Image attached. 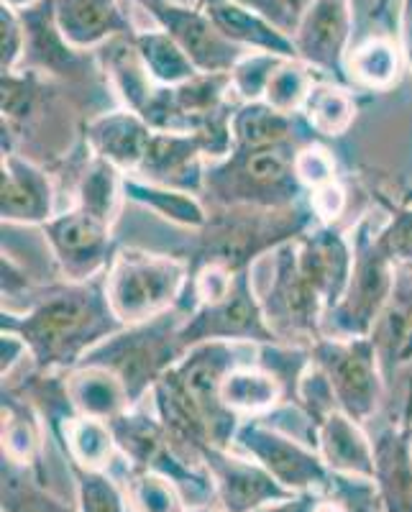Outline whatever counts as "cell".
Listing matches in <instances>:
<instances>
[{
  "label": "cell",
  "mask_w": 412,
  "mask_h": 512,
  "mask_svg": "<svg viewBox=\"0 0 412 512\" xmlns=\"http://www.w3.org/2000/svg\"><path fill=\"white\" fill-rule=\"evenodd\" d=\"M105 292V274L88 282L54 285L26 313L3 308L0 331L18 333L44 374L72 372L98 344L123 331Z\"/></svg>",
  "instance_id": "obj_1"
},
{
  "label": "cell",
  "mask_w": 412,
  "mask_h": 512,
  "mask_svg": "<svg viewBox=\"0 0 412 512\" xmlns=\"http://www.w3.org/2000/svg\"><path fill=\"white\" fill-rule=\"evenodd\" d=\"M313 210L300 205L292 208H254V205H228L213 213L200 228V241L192 249L190 269L203 264H221L231 272L251 269V262L264 251H277L282 244L300 239L313 223Z\"/></svg>",
  "instance_id": "obj_2"
},
{
  "label": "cell",
  "mask_w": 412,
  "mask_h": 512,
  "mask_svg": "<svg viewBox=\"0 0 412 512\" xmlns=\"http://www.w3.org/2000/svg\"><path fill=\"white\" fill-rule=\"evenodd\" d=\"M187 282V259L149 254L141 249L116 251L105 272L108 303L123 326H139L175 310L185 297Z\"/></svg>",
  "instance_id": "obj_3"
},
{
  "label": "cell",
  "mask_w": 412,
  "mask_h": 512,
  "mask_svg": "<svg viewBox=\"0 0 412 512\" xmlns=\"http://www.w3.org/2000/svg\"><path fill=\"white\" fill-rule=\"evenodd\" d=\"M295 154V141L251 152L233 149L226 162L205 172L203 187L221 208H292L305 190L295 175Z\"/></svg>",
  "instance_id": "obj_4"
},
{
  "label": "cell",
  "mask_w": 412,
  "mask_h": 512,
  "mask_svg": "<svg viewBox=\"0 0 412 512\" xmlns=\"http://www.w3.org/2000/svg\"><path fill=\"white\" fill-rule=\"evenodd\" d=\"M182 320L185 315L169 310L139 326H126L95 346L82 364H100L116 372L126 384L131 400L139 402L141 395L185 356L187 349L180 341Z\"/></svg>",
  "instance_id": "obj_5"
},
{
  "label": "cell",
  "mask_w": 412,
  "mask_h": 512,
  "mask_svg": "<svg viewBox=\"0 0 412 512\" xmlns=\"http://www.w3.org/2000/svg\"><path fill=\"white\" fill-rule=\"evenodd\" d=\"M397 264L379 249L369 218H361L354 231V269L341 305L325 315V336H372L379 315L395 287Z\"/></svg>",
  "instance_id": "obj_6"
},
{
  "label": "cell",
  "mask_w": 412,
  "mask_h": 512,
  "mask_svg": "<svg viewBox=\"0 0 412 512\" xmlns=\"http://www.w3.org/2000/svg\"><path fill=\"white\" fill-rule=\"evenodd\" d=\"M310 354L331 382L343 413L359 423H366L377 413L387 379L382 374L372 338L323 336L310 346Z\"/></svg>",
  "instance_id": "obj_7"
},
{
  "label": "cell",
  "mask_w": 412,
  "mask_h": 512,
  "mask_svg": "<svg viewBox=\"0 0 412 512\" xmlns=\"http://www.w3.org/2000/svg\"><path fill=\"white\" fill-rule=\"evenodd\" d=\"M180 341L185 349L203 341H228V344H282L269 326L262 300L254 295L251 272H236L233 285L218 303L198 305L185 315L180 326Z\"/></svg>",
  "instance_id": "obj_8"
},
{
  "label": "cell",
  "mask_w": 412,
  "mask_h": 512,
  "mask_svg": "<svg viewBox=\"0 0 412 512\" xmlns=\"http://www.w3.org/2000/svg\"><path fill=\"white\" fill-rule=\"evenodd\" d=\"M236 367H241V361L236 359V344L203 341V344L190 346L185 356L167 372L205 418L213 446L226 448L241 425V418L226 408L221 397L223 382L228 372Z\"/></svg>",
  "instance_id": "obj_9"
},
{
  "label": "cell",
  "mask_w": 412,
  "mask_h": 512,
  "mask_svg": "<svg viewBox=\"0 0 412 512\" xmlns=\"http://www.w3.org/2000/svg\"><path fill=\"white\" fill-rule=\"evenodd\" d=\"M262 305L282 344L292 346V341L302 338L313 346L323 338L325 305L297 264L295 241L274 251V280Z\"/></svg>",
  "instance_id": "obj_10"
},
{
  "label": "cell",
  "mask_w": 412,
  "mask_h": 512,
  "mask_svg": "<svg viewBox=\"0 0 412 512\" xmlns=\"http://www.w3.org/2000/svg\"><path fill=\"white\" fill-rule=\"evenodd\" d=\"M233 441L295 495H308L333 484L331 469L325 466L318 451L302 446L300 441L259 418L241 420Z\"/></svg>",
  "instance_id": "obj_11"
},
{
  "label": "cell",
  "mask_w": 412,
  "mask_h": 512,
  "mask_svg": "<svg viewBox=\"0 0 412 512\" xmlns=\"http://www.w3.org/2000/svg\"><path fill=\"white\" fill-rule=\"evenodd\" d=\"M47 244L67 282H88L103 277L113 262L111 226L85 210L72 208L41 226Z\"/></svg>",
  "instance_id": "obj_12"
},
{
  "label": "cell",
  "mask_w": 412,
  "mask_h": 512,
  "mask_svg": "<svg viewBox=\"0 0 412 512\" xmlns=\"http://www.w3.org/2000/svg\"><path fill=\"white\" fill-rule=\"evenodd\" d=\"M154 24L167 31L205 75H228L246 49L221 34L198 3H141Z\"/></svg>",
  "instance_id": "obj_13"
},
{
  "label": "cell",
  "mask_w": 412,
  "mask_h": 512,
  "mask_svg": "<svg viewBox=\"0 0 412 512\" xmlns=\"http://www.w3.org/2000/svg\"><path fill=\"white\" fill-rule=\"evenodd\" d=\"M351 31V0H315L292 34L297 59L313 67L318 75H331L341 85H349L346 57L351 52Z\"/></svg>",
  "instance_id": "obj_14"
},
{
  "label": "cell",
  "mask_w": 412,
  "mask_h": 512,
  "mask_svg": "<svg viewBox=\"0 0 412 512\" xmlns=\"http://www.w3.org/2000/svg\"><path fill=\"white\" fill-rule=\"evenodd\" d=\"M205 469L215 484V495L226 512H256L267 505L295 500V492L277 482L254 459L228 454L223 446H205L200 451Z\"/></svg>",
  "instance_id": "obj_15"
},
{
  "label": "cell",
  "mask_w": 412,
  "mask_h": 512,
  "mask_svg": "<svg viewBox=\"0 0 412 512\" xmlns=\"http://www.w3.org/2000/svg\"><path fill=\"white\" fill-rule=\"evenodd\" d=\"M295 256L302 274L323 300L325 315L333 313L349 290L354 241L346 239L336 226L318 223L313 231H305L295 239Z\"/></svg>",
  "instance_id": "obj_16"
},
{
  "label": "cell",
  "mask_w": 412,
  "mask_h": 512,
  "mask_svg": "<svg viewBox=\"0 0 412 512\" xmlns=\"http://www.w3.org/2000/svg\"><path fill=\"white\" fill-rule=\"evenodd\" d=\"M3 185H0V213L3 223L44 226L54 218L52 177L31 159L16 152H3L0 162Z\"/></svg>",
  "instance_id": "obj_17"
},
{
  "label": "cell",
  "mask_w": 412,
  "mask_h": 512,
  "mask_svg": "<svg viewBox=\"0 0 412 512\" xmlns=\"http://www.w3.org/2000/svg\"><path fill=\"white\" fill-rule=\"evenodd\" d=\"M21 18L26 26V54L18 70H31L39 75L75 77L88 72V57L64 39L54 18L52 0H41L36 6L24 8Z\"/></svg>",
  "instance_id": "obj_18"
},
{
  "label": "cell",
  "mask_w": 412,
  "mask_h": 512,
  "mask_svg": "<svg viewBox=\"0 0 412 512\" xmlns=\"http://www.w3.org/2000/svg\"><path fill=\"white\" fill-rule=\"evenodd\" d=\"M208 157L203 139L198 134H164L154 131L141 162L139 172L134 177H141L146 182L157 185L177 187V190L198 192L205 185L203 159Z\"/></svg>",
  "instance_id": "obj_19"
},
{
  "label": "cell",
  "mask_w": 412,
  "mask_h": 512,
  "mask_svg": "<svg viewBox=\"0 0 412 512\" xmlns=\"http://www.w3.org/2000/svg\"><path fill=\"white\" fill-rule=\"evenodd\" d=\"M54 18L62 36L80 52L105 47L108 41L128 36L134 39V29L121 0H52Z\"/></svg>",
  "instance_id": "obj_20"
},
{
  "label": "cell",
  "mask_w": 412,
  "mask_h": 512,
  "mask_svg": "<svg viewBox=\"0 0 412 512\" xmlns=\"http://www.w3.org/2000/svg\"><path fill=\"white\" fill-rule=\"evenodd\" d=\"M315 438L320 459L331 469L333 477L374 482V441L361 431L359 420L336 408L315 425Z\"/></svg>",
  "instance_id": "obj_21"
},
{
  "label": "cell",
  "mask_w": 412,
  "mask_h": 512,
  "mask_svg": "<svg viewBox=\"0 0 412 512\" xmlns=\"http://www.w3.org/2000/svg\"><path fill=\"white\" fill-rule=\"evenodd\" d=\"M384 379H392L412 364V267L397 264L392 295L379 315L372 336Z\"/></svg>",
  "instance_id": "obj_22"
},
{
  "label": "cell",
  "mask_w": 412,
  "mask_h": 512,
  "mask_svg": "<svg viewBox=\"0 0 412 512\" xmlns=\"http://www.w3.org/2000/svg\"><path fill=\"white\" fill-rule=\"evenodd\" d=\"M88 146L123 175H136L149 152L154 128L134 111H111L88 123Z\"/></svg>",
  "instance_id": "obj_23"
},
{
  "label": "cell",
  "mask_w": 412,
  "mask_h": 512,
  "mask_svg": "<svg viewBox=\"0 0 412 512\" xmlns=\"http://www.w3.org/2000/svg\"><path fill=\"white\" fill-rule=\"evenodd\" d=\"M198 6L213 18L226 39L246 52H267L285 59H297V47L292 36L279 31L272 21L249 11L236 0H198Z\"/></svg>",
  "instance_id": "obj_24"
},
{
  "label": "cell",
  "mask_w": 412,
  "mask_h": 512,
  "mask_svg": "<svg viewBox=\"0 0 412 512\" xmlns=\"http://www.w3.org/2000/svg\"><path fill=\"white\" fill-rule=\"evenodd\" d=\"M377 461L379 500L384 512H412V456L407 448V418L400 425H389L374 441Z\"/></svg>",
  "instance_id": "obj_25"
},
{
  "label": "cell",
  "mask_w": 412,
  "mask_h": 512,
  "mask_svg": "<svg viewBox=\"0 0 412 512\" xmlns=\"http://www.w3.org/2000/svg\"><path fill=\"white\" fill-rule=\"evenodd\" d=\"M64 392H67L70 408L90 418L113 420L134 408V400L128 395L123 379L100 364H80L72 369L64 382Z\"/></svg>",
  "instance_id": "obj_26"
},
{
  "label": "cell",
  "mask_w": 412,
  "mask_h": 512,
  "mask_svg": "<svg viewBox=\"0 0 412 512\" xmlns=\"http://www.w3.org/2000/svg\"><path fill=\"white\" fill-rule=\"evenodd\" d=\"M123 195L128 200H134V203L149 208L151 213L162 216L164 221H172L182 228H192V231L205 228V223L210 218L205 205L195 198V192L157 185V182H146L134 175H123Z\"/></svg>",
  "instance_id": "obj_27"
},
{
  "label": "cell",
  "mask_w": 412,
  "mask_h": 512,
  "mask_svg": "<svg viewBox=\"0 0 412 512\" xmlns=\"http://www.w3.org/2000/svg\"><path fill=\"white\" fill-rule=\"evenodd\" d=\"M297 123L287 113L277 111L264 100L241 103L231 116L233 149L251 152V149H267V146L295 141Z\"/></svg>",
  "instance_id": "obj_28"
},
{
  "label": "cell",
  "mask_w": 412,
  "mask_h": 512,
  "mask_svg": "<svg viewBox=\"0 0 412 512\" xmlns=\"http://www.w3.org/2000/svg\"><path fill=\"white\" fill-rule=\"evenodd\" d=\"M57 420L59 438H62L64 451L70 456L72 466H80V469H105V466L111 464L113 451L118 446L108 420L80 415L75 410Z\"/></svg>",
  "instance_id": "obj_29"
},
{
  "label": "cell",
  "mask_w": 412,
  "mask_h": 512,
  "mask_svg": "<svg viewBox=\"0 0 412 512\" xmlns=\"http://www.w3.org/2000/svg\"><path fill=\"white\" fill-rule=\"evenodd\" d=\"M100 54L105 64V72L111 77L113 88L121 95V100L126 103L128 111L141 113L149 103V98L154 95V85H151V77L146 72L144 62L139 57V49H136L134 39L121 36V39L108 41Z\"/></svg>",
  "instance_id": "obj_30"
},
{
  "label": "cell",
  "mask_w": 412,
  "mask_h": 512,
  "mask_svg": "<svg viewBox=\"0 0 412 512\" xmlns=\"http://www.w3.org/2000/svg\"><path fill=\"white\" fill-rule=\"evenodd\" d=\"M402 49L387 36H369L359 41L346 57V75L351 82L372 93H384L400 80Z\"/></svg>",
  "instance_id": "obj_31"
},
{
  "label": "cell",
  "mask_w": 412,
  "mask_h": 512,
  "mask_svg": "<svg viewBox=\"0 0 412 512\" xmlns=\"http://www.w3.org/2000/svg\"><path fill=\"white\" fill-rule=\"evenodd\" d=\"M221 397L226 408L241 418V415H262L272 410L279 400H285V387L269 369L259 367H236L228 372L221 387Z\"/></svg>",
  "instance_id": "obj_32"
},
{
  "label": "cell",
  "mask_w": 412,
  "mask_h": 512,
  "mask_svg": "<svg viewBox=\"0 0 412 512\" xmlns=\"http://www.w3.org/2000/svg\"><path fill=\"white\" fill-rule=\"evenodd\" d=\"M108 423H111L116 446L121 448L123 456L134 464V472H146V469H151V464L157 461V456L169 446V433L162 425V420L149 418L146 413L126 410V413L108 420Z\"/></svg>",
  "instance_id": "obj_33"
},
{
  "label": "cell",
  "mask_w": 412,
  "mask_h": 512,
  "mask_svg": "<svg viewBox=\"0 0 412 512\" xmlns=\"http://www.w3.org/2000/svg\"><path fill=\"white\" fill-rule=\"evenodd\" d=\"M302 121L318 136L338 139L351 128L356 118V100L341 82L318 80L302 105Z\"/></svg>",
  "instance_id": "obj_34"
},
{
  "label": "cell",
  "mask_w": 412,
  "mask_h": 512,
  "mask_svg": "<svg viewBox=\"0 0 412 512\" xmlns=\"http://www.w3.org/2000/svg\"><path fill=\"white\" fill-rule=\"evenodd\" d=\"M134 44L139 49V57L144 62L146 72H149V77L157 85L175 88V85H182V82L200 75L192 59L182 52L180 44L164 29L139 31L134 36Z\"/></svg>",
  "instance_id": "obj_35"
},
{
  "label": "cell",
  "mask_w": 412,
  "mask_h": 512,
  "mask_svg": "<svg viewBox=\"0 0 412 512\" xmlns=\"http://www.w3.org/2000/svg\"><path fill=\"white\" fill-rule=\"evenodd\" d=\"M123 198V172L111 162L95 157L82 169L77 182V208L113 226Z\"/></svg>",
  "instance_id": "obj_36"
},
{
  "label": "cell",
  "mask_w": 412,
  "mask_h": 512,
  "mask_svg": "<svg viewBox=\"0 0 412 512\" xmlns=\"http://www.w3.org/2000/svg\"><path fill=\"white\" fill-rule=\"evenodd\" d=\"M3 512H80L29 479L24 466L3 459Z\"/></svg>",
  "instance_id": "obj_37"
},
{
  "label": "cell",
  "mask_w": 412,
  "mask_h": 512,
  "mask_svg": "<svg viewBox=\"0 0 412 512\" xmlns=\"http://www.w3.org/2000/svg\"><path fill=\"white\" fill-rule=\"evenodd\" d=\"M318 72H313V67H308L300 59H282L277 70H274L272 80L267 85V95H264V103H269L277 111L292 116L295 111H302V105L308 100V93L313 90V85Z\"/></svg>",
  "instance_id": "obj_38"
},
{
  "label": "cell",
  "mask_w": 412,
  "mask_h": 512,
  "mask_svg": "<svg viewBox=\"0 0 412 512\" xmlns=\"http://www.w3.org/2000/svg\"><path fill=\"white\" fill-rule=\"evenodd\" d=\"M39 451V428L29 408L16 405L13 397L3 395V459L18 466L34 461Z\"/></svg>",
  "instance_id": "obj_39"
},
{
  "label": "cell",
  "mask_w": 412,
  "mask_h": 512,
  "mask_svg": "<svg viewBox=\"0 0 412 512\" xmlns=\"http://www.w3.org/2000/svg\"><path fill=\"white\" fill-rule=\"evenodd\" d=\"M282 59L285 57H277V54L267 52H246L231 70L233 95H236L241 103L264 100L269 80H272L274 70L282 64Z\"/></svg>",
  "instance_id": "obj_40"
},
{
  "label": "cell",
  "mask_w": 412,
  "mask_h": 512,
  "mask_svg": "<svg viewBox=\"0 0 412 512\" xmlns=\"http://www.w3.org/2000/svg\"><path fill=\"white\" fill-rule=\"evenodd\" d=\"M77 479V510L80 512H128L123 492L103 469L72 466Z\"/></svg>",
  "instance_id": "obj_41"
},
{
  "label": "cell",
  "mask_w": 412,
  "mask_h": 512,
  "mask_svg": "<svg viewBox=\"0 0 412 512\" xmlns=\"http://www.w3.org/2000/svg\"><path fill=\"white\" fill-rule=\"evenodd\" d=\"M134 495L136 507L141 512H185V502H182L180 492L164 474L146 469V472H136L134 477Z\"/></svg>",
  "instance_id": "obj_42"
},
{
  "label": "cell",
  "mask_w": 412,
  "mask_h": 512,
  "mask_svg": "<svg viewBox=\"0 0 412 512\" xmlns=\"http://www.w3.org/2000/svg\"><path fill=\"white\" fill-rule=\"evenodd\" d=\"M295 175L308 192L320 190L336 182V159L318 144H305L295 154Z\"/></svg>",
  "instance_id": "obj_43"
},
{
  "label": "cell",
  "mask_w": 412,
  "mask_h": 512,
  "mask_svg": "<svg viewBox=\"0 0 412 512\" xmlns=\"http://www.w3.org/2000/svg\"><path fill=\"white\" fill-rule=\"evenodd\" d=\"M377 244L395 264H412V205L392 210L387 226L377 233Z\"/></svg>",
  "instance_id": "obj_44"
},
{
  "label": "cell",
  "mask_w": 412,
  "mask_h": 512,
  "mask_svg": "<svg viewBox=\"0 0 412 512\" xmlns=\"http://www.w3.org/2000/svg\"><path fill=\"white\" fill-rule=\"evenodd\" d=\"M26 54V26L16 8L0 3V72H16Z\"/></svg>",
  "instance_id": "obj_45"
},
{
  "label": "cell",
  "mask_w": 412,
  "mask_h": 512,
  "mask_svg": "<svg viewBox=\"0 0 412 512\" xmlns=\"http://www.w3.org/2000/svg\"><path fill=\"white\" fill-rule=\"evenodd\" d=\"M343 208H346V192H343V187L338 182L310 192V210H313V216L320 223H325V226H333L338 221V216L343 213Z\"/></svg>",
  "instance_id": "obj_46"
},
{
  "label": "cell",
  "mask_w": 412,
  "mask_h": 512,
  "mask_svg": "<svg viewBox=\"0 0 412 512\" xmlns=\"http://www.w3.org/2000/svg\"><path fill=\"white\" fill-rule=\"evenodd\" d=\"M269 3H272V24L292 36L315 0H269Z\"/></svg>",
  "instance_id": "obj_47"
},
{
  "label": "cell",
  "mask_w": 412,
  "mask_h": 512,
  "mask_svg": "<svg viewBox=\"0 0 412 512\" xmlns=\"http://www.w3.org/2000/svg\"><path fill=\"white\" fill-rule=\"evenodd\" d=\"M3 336H0V351H3V367H0V372H3V379H8V374L13 372V369L21 364V361L29 356L31 359V351L29 346H26V341L18 333H11V331H0Z\"/></svg>",
  "instance_id": "obj_48"
},
{
  "label": "cell",
  "mask_w": 412,
  "mask_h": 512,
  "mask_svg": "<svg viewBox=\"0 0 412 512\" xmlns=\"http://www.w3.org/2000/svg\"><path fill=\"white\" fill-rule=\"evenodd\" d=\"M29 287V274H24V269L13 262L11 254H3V297H13L16 292L29 290Z\"/></svg>",
  "instance_id": "obj_49"
},
{
  "label": "cell",
  "mask_w": 412,
  "mask_h": 512,
  "mask_svg": "<svg viewBox=\"0 0 412 512\" xmlns=\"http://www.w3.org/2000/svg\"><path fill=\"white\" fill-rule=\"evenodd\" d=\"M400 44L402 57L412 72V0H402L400 8Z\"/></svg>",
  "instance_id": "obj_50"
},
{
  "label": "cell",
  "mask_w": 412,
  "mask_h": 512,
  "mask_svg": "<svg viewBox=\"0 0 412 512\" xmlns=\"http://www.w3.org/2000/svg\"><path fill=\"white\" fill-rule=\"evenodd\" d=\"M0 3H3V6L16 8V11H24V8L36 6V3H41V0H0Z\"/></svg>",
  "instance_id": "obj_51"
},
{
  "label": "cell",
  "mask_w": 412,
  "mask_h": 512,
  "mask_svg": "<svg viewBox=\"0 0 412 512\" xmlns=\"http://www.w3.org/2000/svg\"><path fill=\"white\" fill-rule=\"evenodd\" d=\"M407 448H410L412 456V418H407Z\"/></svg>",
  "instance_id": "obj_52"
},
{
  "label": "cell",
  "mask_w": 412,
  "mask_h": 512,
  "mask_svg": "<svg viewBox=\"0 0 412 512\" xmlns=\"http://www.w3.org/2000/svg\"><path fill=\"white\" fill-rule=\"evenodd\" d=\"M139 3H190V0H139Z\"/></svg>",
  "instance_id": "obj_53"
},
{
  "label": "cell",
  "mask_w": 412,
  "mask_h": 512,
  "mask_svg": "<svg viewBox=\"0 0 412 512\" xmlns=\"http://www.w3.org/2000/svg\"><path fill=\"white\" fill-rule=\"evenodd\" d=\"M389 3H392V0H377V11H374V13H377V16H379V13H384V8H387Z\"/></svg>",
  "instance_id": "obj_54"
},
{
  "label": "cell",
  "mask_w": 412,
  "mask_h": 512,
  "mask_svg": "<svg viewBox=\"0 0 412 512\" xmlns=\"http://www.w3.org/2000/svg\"><path fill=\"white\" fill-rule=\"evenodd\" d=\"M185 512H210L208 507H190V510H185Z\"/></svg>",
  "instance_id": "obj_55"
},
{
  "label": "cell",
  "mask_w": 412,
  "mask_h": 512,
  "mask_svg": "<svg viewBox=\"0 0 412 512\" xmlns=\"http://www.w3.org/2000/svg\"><path fill=\"white\" fill-rule=\"evenodd\" d=\"M407 267H412V264H407Z\"/></svg>",
  "instance_id": "obj_56"
},
{
  "label": "cell",
  "mask_w": 412,
  "mask_h": 512,
  "mask_svg": "<svg viewBox=\"0 0 412 512\" xmlns=\"http://www.w3.org/2000/svg\"><path fill=\"white\" fill-rule=\"evenodd\" d=\"M410 402H412V400H410Z\"/></svg>",
  "instance_id": "obj_57"
}]
</instances>
